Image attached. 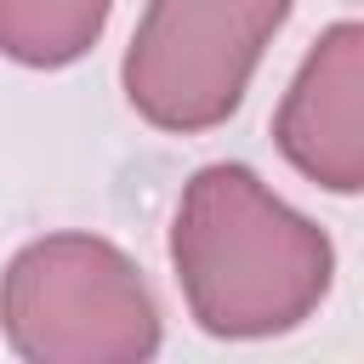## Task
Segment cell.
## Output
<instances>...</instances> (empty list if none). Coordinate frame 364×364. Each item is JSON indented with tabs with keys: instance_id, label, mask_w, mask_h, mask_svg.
I'll return each instance as SVG.
<instances>
[{
	"instance_id": "obj_1",
	"label": "cell",
	"mask_w": 364,
	"mask_h": 364,
	"mask_svg": "<svg viewBox=\"0 0 364 364\" xmlns=\"http://www.w3.org/2000/svg\"><path fill=\"white\" fill-rule=\"evenodd\" d=\"M171 267L205 336L262 341L296 330L324 301L336 250L250 165H205L182 188Z\"/></svg>"
},
{
	"instance_id": "obj_2",
	"label": "cell",
	"mask_w": 364,
	"mask_h": 364,
	"mask_svg": "<svg viewBox=\"0 0 364 364\" xmlns=\"http://www.w3.org/2000/svg\"><path fill=\"white\" fill-rule=\"evenodd\" d=\"M0 330L28 364H136L159 353L148 279L97 233L28 239L0 273Z\"/></svg>"
},
{
	"instance_id": "obj_3",
	"label": "cell",
	"mask_w": 364,
	"mask_h": 364,
	"mask_svg": "<svg viewBox=\"0 0 364 364\" xmlns=\"http://www.w3.org/2000/svg\"><path fill=\"white\" fill-rule=\"evenodd\" d=\"M284 17L290 0H148L119 68L131 108L176 136L222 125Z\"/></svg>"
},
{
	"instance_id": "obj_4",
	"label": "cell",
	"mask_w": 364,
	"mask_h": 364,
	"mask_svg": "<svg viewBox=\"0 0 364 364\" xmlns=\"http://www.w3.org/2000/svg\"><path fill=\"white\" fill-rule=\"evenodd\" d=\"M358 102H364V28L341 17L301 57L273 114L279 154L330 193L364 188V108Z\"/></svg>"
},
{
	"instance_id": "obj_5",
	"label": "cell",
	"mask_w": 364,
	"mask_h": 364,
	"mask_svg": "<svg viewBox=\"0 0 364 364\" xmlns=\"http://www.w3.org/2000/svg\"><path fill=\"white\" fill-rule=\"evenodd\" d=\"M114 0H0V57L23 68H63L85 57Z\"/></svg>"
}]
</instances>
